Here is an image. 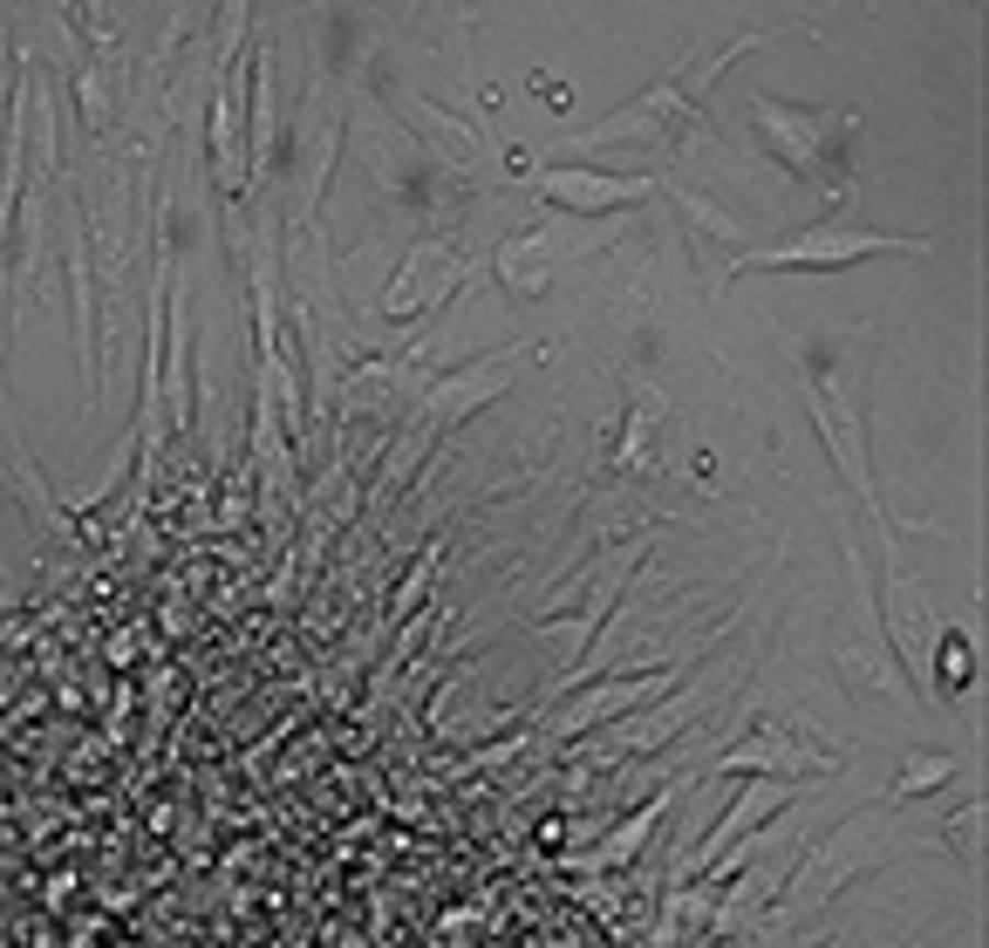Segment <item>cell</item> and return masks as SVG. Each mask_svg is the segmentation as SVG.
I'll return each mask as SVG.
<instances>
[{
    "instance_id": "cell-1",
    "label": "cell",
    "mask_w": 989,
    "mask_h": 948,
    "mask_svg": "<svg viewBox=\"0 0 989 948\" xmlns=\"http://www.w3.org/2000/svg\"><path fill=\"white\" fill-rule=\"evenodd\" d=\"M874 253H921V239H880V232H806L792 247H764L744 253L737 273H785V266H853V260H874Z\"/></svg>"
},
{
    "instance_id": "cell-2",
    "label": "cell",
    "mask_w": 989,
    "mask_h": 948,
    "mask_svg": "<svg viewBox=\"0 0 989 948\" xmlns=\"http://www.w3.org/2000/svg\"><path fill=\"white\" fill-rule=\"evenodd\" d=\"M546 198H560L573 212H614V205H635L648 192V178H594V171H546L539 178Z\"/></svg>"
}]
</instances>
